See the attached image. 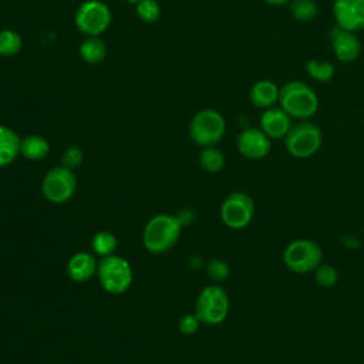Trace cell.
Here are the masks:
<instances>
[{"instance_id":"6da1fadb","label":"cell","mask_w":364,"mask_h":364,"mask_svg":"<svg viewBox=\"0 0 364 364\" xmlns=\"http://www.w3.org/2000/svg\"><path fill=\"white\" fill-rule=\"evenodd\" d=\"M182 232L181 220L169 213H158L152 216L142 232V245L146 252L161 255L172 249Z\"/></svg>"},{"instance_id":"7a4b0ae2","label":"cell","mask_w":364,"mask_h":364,"mask_svg":"<svg viewBox=\"0 0 364 364\" xmlns=\"http://www.w3.org/2000/svg\"><path fill=\"white\" fill-rule=\"evenodd\" d=\"M279 104L291 118L306 121L318 109V97L303 81H289L279 91Z\"/></svg>"},{"instance_id":"3957f363","label":"cell","mask_w":364,"mask_h":364,"mask_svg":"<svg viewBox=\"0 0 364 364\" xmlns=\"http://www.w3.org/2000/svg\"><path fill=\"white\" fill-rule=\"evenodd\" d=\"M95 276L102 290L109 294L125 293L134 280L131 263L115 253L98 260Z\"/></svg>"},{"instance_id":"277c9868","label":"cell","mask_w":364,"mask_h":364,"mask_svg":"<svg viewBox=\"0 0 364 364\" xmlns=\"http://www.w3.org/2000/svg\"><path fill=\"white\" fill-rule=\"evenodd\" d=\"M229 296L226 290L215 284L205 286L198 294L195 303V314L205 326H218L225 321L229 313Z\"/></svg>"},{"instance_id":"5b68a950","label":"cell","mask_w":364,"mask_h":364,"mask_svg":"<svg viewBox=\"0 0 364 364\" xmlns=\"http://www.w3.org/2000/svg\"><path fill=\"white\" fill-rule=\"evenodd\" d=\"M323 262V252L317 242L311 239H296L286 245L283 250L284 266L297 274L314 272Z\"/></svg>"},{"instance_id":"8992f818","label":"cell","mask_w":364,"mask_h":364,"mask_svg":"<svg viewBox=\"0 0 364 364\" xmlns=\"http://www.w3.org/2000/svg\"><path fill=\"white\" fill-rule=\"evenodd\" d=\"M321 141V129L307 119L291 125L287 135L284 136L287 152L299 159L313 156L320 149Z\"/></svg>"},{"instance_id":"52a82bcc","label":"cell","mask_w":364,"mask_h":364,"mask_svg":"<svg viewBox=\"0 0 364 364\" xmlns=\"http://www.w3.org/2000/svg\"><path fill=\"white\" fill-rule=\"evenodd\" d=\"M225 118L215 109H202L196 112L189 124L192 141L200 146H213L225 135Z\"/></svg>"},{"instance_id":"ba28073f","label":"cell","mask_w":364,"mask_h":364,"mask_svg":"<svg viewBox=\"0 0 364 364\" xmlns=\"http://www.w3.org/2000/svg\"><path fill=\"white\" fill-rule=\"evenodd\" d=\"M75 173L73 169H68L63 165L48 169L41 182L43 196L54 205H61L71 200L75 195Z\"/></svg>"},{"instance_id":"9c48e42d","label":"cell","mask_w":364,"mask_h":364,"mask_svg":"<svg viewBox=\"0 0 364 364\" xmlns=\"http://www.w3.org/2000/svg\"><path fill=\"white\" fill-rule=\"evenodd\" d=\"M220 219L229 229H243L255 216V202L246 192H232L220 203Z\"/></svg>"},{"instance_id":"30bf717a","label":"cell","mask_w":364,"mask_h":364,"mask_svg":"<svg viewBox=\"0 0 364 364\" xmlns=\"http://www.w3.org/2000/svg\"><path fill=\"white\" fill-rule=\"evenodd\" d=\"M75 26L88 37L104 33L111 23V11L108 6L100 0L84 1L75 13Z\"/></svg>"},{"instance_id":"8fae6325","label":"cell","mask_w":364,"mask_h":364,"mask_svg":"<svg viewBox=\"0 0 364 364\" xmlns=\"http://www.w3.org/2000/svg\"><path fill=\"white\" fill-rule=\"evenodd\" d=\"M236 146L242 156L257 161L269 155L272 139L260 128H246L237 135Z\"/></svg>"},{"instance_id":"7c38bea8","label":"cell","mask_w":364,"mask_h":364,"mask_svg":"<svg viewBox=\"0 0 364 364\" xmlns=\"http://www.w3.org/2000/svg\"><path fill=\"white\" fill-rule=\"evenodd\" d=\"M333 13L340 28L353 33L364 30V0H334Z\"/></svg>"},{"instance_id":"4fadbf2b","label":"cell","mask_w":364,"mask_h":364,"mask_svg":"<svg viewBox=\"0 0 364 364\" xmlns=\"http://www.w3.org/2000/svg\"><path fill=\"white\" fill-rule=\"evenodd\" d=\"M260 129L270 138V139H280L284 138L291 128V117L279 108L270 107L260 117Z\"/></svg>"},{"instance_id":"5bb4252c","label":"cell","mask_w":364,"mask_h":364,"mask_svg":"<svg viewBox=\"0 0 364 364\" xmlns=\"http://www.w3.org/2000/svg\"><path fill=\"white\" fill-rule=\"evenodd\" d=\"M331 44L336 57L341 63H351L360 55V40L353 31L340 27L334 28L331 33Z\"/></svg>"},{"instance_id":"9a60e30c","label":"cell","mask_w":364,"mask_h":364,"mask_svg":"<svg viewBox=\"0 0 364 364\" xmlns=\"http://www.w3.org/2000/svg\"><path fill=\"white\" fill-rule=\"evenodd\" d=\"M98 262L94 253L77 252L67 262V274L75 283L91 280L97 274Z\"/></svg>"},{"instance_id":"2e32d148","label":"cell","mask_w":364,"mask_h":364,"mask_svg":"<svg viewBox=\"0 0 364 364\" xmlns=\"http://www.w3.org/2000/svg\"><path fill=\"white\" fill-rule=\"evenodd\" d=\"M20 136L6 125H0V168L9 166L20 155Z\"/></svg>"},{"instance_id":"e0dca14e","label":"cell","mask_w":364,"mask_h":364,"mask_svg":"<svg viewBox=\"0 0 364 364\" xmlns=\"http://www.w3.org/2000/svg\"><path fill=\"white\" fill-rule=\"evenodd\" d=\"M279 88L274 82L269 80H260L255 82L250 88V101L259 108H270L276 101H279Z\"/></svg>"},{"instance_id":"ac0fdd59","label":"cell","mask_w":364,"mask_h":364,"mask_svg":"<svg viewBox=\"0 0 364 364\" xmlns=\"http://www.w3.org/2000/svg\"><path fill=\"white\" fill-rule=\"evenodd\" d=\"M50 152L48 141L41 135L24 136L20 142V155L28 161H41Z\"/></svg>"},{"instance_id":"d6986e66","label":"cell","mask_w":364,"mask_h":364,"mask_svg":"<svg viewBox=\"0 0 364 364\" xmlns=\"http://www.w3.org/2000/svg\"><path fill=\"white\" fill-rule=\"evenodd\" d=\"M80 55L84 61L90 64H97L102 61L107 55V47L105 43L98 38L97 36H91L85 38L80 46Z\"/></svg>"},{"instance_id":"ffe728a7","label":"cell","mask_w":364,"mask_h":364,"mask_svg":"<svg viewBox=\"0 0 364 364\" xmlns=\"http://www.w3.org/2000/svg\"><path fill=\"white\" fill-rule=\"evenodd\" d=\"M117 246H118V239L109 230H100L91 239L92 253L100 259L114 255L117 250Z\"/></svg>"},{"instance_id":"44dd1931","label":"cell","mask_w":364,"mask_h":364,"mask_svg":"<svg viewBox=\"0 0 364 364\" xmlns=\"http://www.w3.org/2000/svg\"><path fill=\"white\" fill-rule=\"evenodd\" d=\"M199 165L209 173H216L225 166V156L220 149L215 146H205L199 154Z\"/></svg>"},{"instance_id":"7402d4cb","label":"cell","mask_w":364,"mask_h":364,"mask_svg":"<svg viewBox=\"0 0 364 364\" xmlns=\"http://www.w3.org/2000/svg\"><path fill=\"white\" fill-rule=\"evenodd\" d=\"M23 40L20 34L14 30H1L0 31V55L11 57L21 50Z\"/></svg>"},{"instance_id":"603a6c76","label":"cell","mask_w":364,"mask_h":364,"mask_svg":"<svg viewBox=\"0 0 364 364\" xmlns=\"http://www.w3.org/2000/svg\"><path fill=\"white\" fill-rule=\"evenodd\" d=\"M306 71L307 74L320 82H327L334 75V67L328 61H317V60H309L306 63Z\"/></svg>"},{"instance_id":"cb8c5ba5","label":"cell","mask_w":364,"mask_h":364,"mask_svg":"<svg viewBox=\"0 0 364 364\" xmlns=\"http://www.w3.org/2000/svg\"><path fill=\"white\" fill-rule=\"evenodd\" d=\"M291 16L299 21H310L317 16V4L314 0H291Z\"/></svg>"},{"instance_id":"d4e9b609","label":"cell","mask_w":364,"mask_h":364,"mask_svg":"<svg viewBox=\"0 0 364 364\" xmlns=\"http://www.w3.org/2000/svg\"><path fill=\"white\" fill-rule=\"evenodd\" d=\"M314 279L316 283L321 287L330 289L334 287L338 282V272L334 266L331 264H320L316 270H314Z\"/></svg>"},{"instance_id":"484cf974","label":"cell","mask_w":364,"mask_h":364,"mask_svg":"<svg viewBox=\"0 0 364 364\" xmlns=\"http://www.w3.org/2000/svg\"><path fill=\"white\" fill-rule=\"evenodd\" d=\"M161 7L156 0H141L136 3V16L145 23H154L159 18Z\"/></svg>"},{"instance_id":"4316f807","label":"cell","mask_w":364,"mask_h":364,"mask_svg":"<svg viewBox=\"0 0 364 364\" xmlns=\"http://www.w3.org/2000/svg\"><path fill=\"white\" fill-rule=\"evenodd\" d=\"M206 273L215 283H220L229 277L230 267L222 259H212L206 264Z\"/></svg>"},{"instance_id":"83f0119b","label":"cell","mask_w":364,"mask_h":364,"mask_svg":"<svg viewBox=\"0 0 364 364\" xmlns=\"http://www.w3.org/2000/svg\"><path fill=\"white\" fill-rule=\"evenodd\" d=\"M82 159H84V154L81 148L77 145L67 146L61 154V165L68 169H75L77 166H80Z\"/></svg>"},{"instance_id":"f1b7e54d","label":"cell","mask_w":364,"mask_h":364,"mask_svg":"<svg viewBox=\"0 0 364 364\" xmlns=\"http://www.w3.org/2000/svg\"><path fill=\"white\" fill-rule=\"evenodd\" d=\"M200 324H202V323L199 321V318L196 317L195 313H186V314H183V316L179 318V321H178V330H179V333L183 334V336H192V334H195V333L198 331V328H199Z\"/></svg>"},{"instance_id":"f546056e","label":"cell","mask_w":364,"mask_h":364,"mask_svg":"<svg viewBox=\"0 0 364 364\" xmlns=\"http://www.w3.org/2000/svg\"><path fill=\"white\" fill-rule=\"evenodd\" d=\"M263 1L267 4H272V6H282V4L287 3L289 0H263Z\"/></svg>"},{"instance_id":"4dcf8cb0","label":"cell","mask_w":364,"mask_h":364,"mask_svg":"<svg viewBox=\"0 0 364 364\" xmlns=\"http://www.w3.org/2000/svg\"><path fill=\"white\" fill-rule=\"evenodd\" d=\"M124 1H127V3H135V4H136V3H139L141 0H124Z\"/></svg>"}]
</instances>
